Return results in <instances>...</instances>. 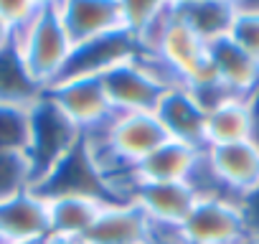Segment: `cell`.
<instances>
[{
  "label": "cell",
  "mask_w": 259,
  "mask_h": 244,
  "mask_svg": "<svg viewBox=\"0 0 259 244\" xmlns=\"http://www.w3.org/2000/svg\"><path fill=\"white\" fill-rule=\"evenodd\" d=\"M31 133L26 160L31 168V188L44 181L84 138V133L46 97V92L28 107Z\"/></svg>",
  "instance_id": "obj_1"
},
{
  "label": "cell",
  "mask_w": 259,
  "mask_h": 244,
  "mask_svg": "<svg viewBox=\"0 0 259 244\" xmlns=\"http://www.w3.org/2000/svg\"><path fill=\"white\" fill-rule=\"evenodd\" d=\"M13 46L21 54L31 76L44 89H49L54 82L61 79L69 56L74 51V44L59 18L56 3H44L36 21L13 36Z\"/></svg>",
  "instance_id": "obj_2"
},
{
  "label": "cell",
  "mask_w": 259,
  "mask_h": 244,
  "mask_svg": "<svg viewBox=\"0 0 259 244\" xmlns=\"http://www.w3.org/2000/svg\"><path fill=\"white\" fill-rule=\"evenodd\" d=\"M84 140L104 148L117 160L138 166L168 140L155 112H114L104 125L84 133Z\"/></svg>",
  "instance_id": "obj_3"
},
{
  "label": "cell",
  "mask_w": 259,
  "mask_h": 244,
  "mask_svg": "<svg viewBox=\"0 0 259 244\" xmlns=\"http://www.w3.org/2000/svg\"><path fill=\"white\" fill-rule=\"evenodd\" d=\"M181 236L183 244H244L251 239L241 204L231 198H198L181 224Z\"/></svg>",
  "instance_id": "obj_4"
},
{
  "label": "cell",
  "mask_w": 259,
  "mask_h": 244,
  "mask_svg": "<svg viewBox=\"0 0 259 244\" xmlns=\"http://www.w3.org/2000/svg\"><path fill=\"white\" fill-rule=\"evenodd\" d=\"M99 79L114 112H153L165 92L138 54L114 64Z\"/></svg>",
  "instance_id": "obj_5"
},
{
  "label": "cell",
  "mask_w": 259,
  "mask_h": 244,
  "mask_svg": "<svg viewBox=\"0 0 259 244\" xmlns=\"http://www.w3.org/2000/svg\"><path fill=\"white\" fill-rule=\"evenodd\" d=\"M46 97L74 122L81 133H89L114 114L99 76H66L46 89Z\"/></svg>",
  "instance_id": "obj_6"
},
{
  "label": "cell",
  "mask_w": 259,
  "mask_h": 244,
  "mask_svg": "<svg viewBox=\"0 0 259 244\" xmlns=\"http://www.w3.org/2000/svg\"><path fill=\"white\" fill-rule=\"evenodd\" d=\"M33 191L44 198L56 196H92L104 204H112V196L104 186V178L81 138V143L44 178L33 186Z\"/></svg>",
  "instance_id": "obj_7"
},
{
  "label": "cell",
  "mask_w": 259,
  "mask_h": 244,
  "mask_svg": "<svg viewBox=\"0 0 259 244\" xmlns=\"http://www.w3.org/2000/svg\"><path fill=\"white\" fill-rule=\"evenodd\" d=\"M206 160L226 193L239 204L259 186V145L254 140L206 148Z\"/></svg>",
  "instance_id": "obj_8"
},
{
  "label": "cell",
  "mask_w": 259,
  "mask_h": 244,
  "mask_svg": "<svg viewBox=\"0 0 259 244\" xmlns=\"http://www.w3.org/2000/svg\"><path fill=\"white\" fill-rule=\"evenodd\" d=\"M49 236V204L33 188L0 201V244H33Z\"/></svg>",
  "instance_id": "obj_9"
},
{
  "label": "cell",
  "mask_w": 259,
  "mask_h": 244,
  "mask_svg": "<svg viewBox=\"0 0 259 244\" xmlns=\"http://www.w3.org/2000/svg\"><path fill=\"white\" fill-rule=\"evenodd\" d=\"M153 112L170 140L206 150V112L183 84L165 89Z\"/></svg>",
  "instance_id": "obj_10"
},
{
  "label": "cell",
  "mask_w": 259,
  "mask_h": 244,
  "mask_svg": "<svg viewBox=\"0 0 259 244\" xmlns=\"http://www.w3.org/2000/svg\"><path fill=\"white\" fill-rule=\"evenodd\" d=\"M56 11L74 46L122 31L117 0H66L56 3Z\"/></svg>",
  "instance_id": "obj_11"
},
{
  "label": "cell",
  "mask_w": 259,
  "mask_h": 244,
  "mask_svg": "<svg viewBox=\"0 0 259 244\" xmlns=\"http://www.w3.org/2000/svg\"><path fill=\"white\" fill-rule=\"evenodd\" d=\"M84 244H150V219L135 201L104 204Z\"/></svg>",
  "instance_id": "obj_12"
},
{
  "label": "cell",
  "mask_w": 259,
  "mask_h": 244,
  "mask_svg": "<svg viewBox=\"0 0 259 244\" xmlns=\"http://www.w3.org/2000/svg\"><path fill=\"white\" fill-rule=\"evenodd\" d=\"M135 54H138V44L127 31L107 33V36L94 38L89 44L74 46L61 79H66V76H102L107 69H112L114 64L135 56Z\"/></svg>",
  "instance_id": "obj_13"
},
{
  "label": "cell",
  "mask_w": 259,
  "mask_h": 244,
  "mask_svg": "<svg viewBox=\"0 0 259 244\" xmlns=\"http://www.w3.org/2000/svg\"><path fill=\"white\" fill-rule=\"evenodd\" d=\"M133 201L143 209L150 224L158 226H181L191 209L196 206V191L183 183H140L133 193Z\"/></svg>",
  "instance_id": "obj_14"
},
{
  "label": "cell",
  "mask_w": 259,
  "mask_h": 244,
  "mask_svg": "<svg viewBox=\"0 0 259 244\" xmlns=\"http://www.w3.org/2000/svg\"><path fill=\"white\" fill-rule=\"evenodd\" d=\"M208 61L221 87L239 99H249L259 89V64L241 51L229 36L208 44Z\"/></svg>",
  "instance_id": "obj_15"
},
{
  "label": "cell",
  "mask_w": 259,
  "mask_h": 244,
  "mask_svg": "<svg viewBox=\"0 0 259 244\" xmlns=\"http://www.w3.org/2000/svg\"><path fill=\"white\" fill-rule=\"evenodd\" d=\"M201 153L203 150L168 138L163 145H158L150 155H145L135 166L138 181L140 183H183L191 178Z\"/></svg>",
  "instance_id": "obj_16"
},
{
  "label": "cell",
  "mask_w": 259,
  "mask_h": 244,
  "mask_svg": "<svg viewBox=\"0 0 259 244\" xmlns=\"http://www.w3.org/2000/svg\"><path fill=\"white\" fill-rule=\"evenodd\" d=\"M46 204H49V234L81 241L104 209V201L92 196H56L46 198Z\"/></svg>",
  "instance_id": "obj_17"
},
{
  "label": "cell",
  "mask_w": 259,
  "mask_h": 244,
  "mask_svg": "<svg viewBox=\"0 0 259 244\" xmlns=\"http://www.w3.org/2000/svg\"><path fill=\"white\" fill-rule=\"evenodd\" d=\"M158 59H163L181 76V82H186L208 61V46L176 16V8H173V21L163 36Z\"/></svg>",
  "instance_id": "obj_18"
},
{
  "label": "cell",
  "mask_w": 259,
  "mask_h": 244,
  "mask_svg": "<svg viewBox=\"0 0 259 244\" xmlns=\"http://www.w3.org/2000/svg\"><path fill=\"white\" fill-rule=\"evenodd\" d=\"M176 16L208 46L219 38H226L236 16V3H224V0H186V3H173Z\"/></svg>",
  "instance_id": "obj_19"
},
{
  "label": "cell",
  "mask_w": 259,
  "mask_h": 244,
  "mask_svg": "<svg viewBox=\"0 0 259 244\" xmlns=\"http://www.w3.org/2000/svg\"><path fill=\"white\" fill-rule=\"evenodd\" d=\"M251 107L249 99L229 97L206 112V148L251 140Z\"/></svg>",
  "instance_id": "obj_20"
},
{
  "label": "cell",
  "mask_w": 259,
  "mask_h": 244,
  "mask_svg": "<svg viewBox=\"0 0 259 244\" xmlns=\"http://www.w3.org/2000/svg\"><path fill=\"white\" fill-rule=\"evenodd\" d=\"M46 89L31 76L16 46L0 54V104L31 107Z\"/></svg>",
  "instance_id": "obj_21"
},
{
  "label": "cell",
  "mask_w": 259,
  "mask_h": 244,
  "mask_svg": "<svg viewBox=\"0 0 259 244\" xmlns=\"http://www.w3.org/2000/svg\"><path fill=\"white\" fill-rule=\"evenodd\" d=\"M28 133H31L28 107L0 104V150L26 155Z\"/></svg>",
  "instance_id": "obj_22"
},
{
  "label": "cell",
  "mask_w": 259,
  "mask_h": 244,
  "mask_svg": "<svg viewBox=\"0 0 259 244\" xmlns=\"http://www.w3.org/2000/svg\"><path fill=\"white\" fill-rule=\"evenodd\" d=\"M119 6V23L133 38H138L163 11L168 3L163 0H117Z\"/></svg>",
  "instance_id": "obj_23"
},
{
  "label": "cell",
  "mask_w": 259,
  "mask_h": 244,
  "mask_svg": "<svg viewBox=\"0 0 259 244\" xmlns=\"http://www.w3.org/2000/svg\"><path fill=\"white\" fill-rule=\"evenodd\" d=\"M229 38L259 64V6H239Z\"/></svg>",
  "instance_id": "obj_24"
},
{
  "label": "cell",
  "mask_w": 259,
  "mask_h": 244,
  "mask_svg": "<svg viewBox=\"0 0 259 244\" xmlns=\"http://www.w3.org/2000/svg\"><path fill=\"white\" fill-rule=\"evenodd\" d=\"M31 188V168L26 155L0 150V201Z\"/></svg>",
  "instance_id": "obj_25"
},
{
  "label": "cell",
  "mask_w": 259,
  "mask_h": 244,
  "mask_svg": "<svg viewBox=\"0 0 259 244\" xmlns=\"http://www.w3.org/2000/svg\"><path fill=\"white\" fill-rule=\"evenodd\" d=\"M41 8L44 3H36V0H0V21L16 36L36 21Z\"/></svg>",
  "instance_id": "obj_26"
},
{
  "label": "cell",
  "mask_w": 259,
  "mask_h": 244,
  "mask_svg": "<svg viewBox=\"0 0 259 244\" xmlns=\"http://www.w3.org/2000/svg\"><path fill=\"white\" fill-rule=\"evenodd\" d=\"M241 211H244V219L249 226V236L259 239V186L246 198H241Z\"/></svg>",
  "instance_id": "obj_27"
},
{
  "label": "cell",
  "mask_w": 259,
  "mask_h": 244,
  "mask_svg": "<svg viewBox=\"0 0 259 244\" xmlns=\"http://www.w3.org/2000/svg\"><path fill=\"white\" fill-rule=\"evenodd\" d=\"M249 107H251V122H254V130H251V140L259 145V89L249 97Z\"/></svg>",
  "instance_id": "obj_28"
},
{
  "label": "cell",
  "mask_w": 259,
  "mask_h": 244,
  "mask_svg": "<svg viewBox=\"0 0 259 244\" xmlns=\"http://www.w3.org/2000/svg\"><path fill=\"white\" fill-rule=\"evenodd\" d=\"M11 46H13V33L3 21H0V54H3L6 49H11Z\"/></svg>",
  "instance_id": "obj_29"
},
{
  "label": "cell",
  "mask_w": 259,
  "mask_h": 244,
  "mask_svg": "<svg viewBox=\"0 0 259 244\" xmlns=\"http://www.w3.org/2000/svg\"><path fill=\"white\" fill-rule=\"evenodd\" d=\"M41 244H84V241H81V239H66V236H51V234H49Z\"/></svg>",
  "instance_id": "obj_30"
},
{
  "label": "cell",
  "mask_w": 259,
  "mask_h": 244,
  "mask_svg": "<svg viewBox=\"0 0 259 244\" xmlns=\"http://www.w3.org/2000/svg\"><path fill=\"white\" fill-rule=\"evenodd\" d=\"M244 244H259V239H246Z\"/></svg>",
  "instance_id": "obj_31"
},
{
  "label": "cell",
  "mask_w": 259,
  "mask_h": 244,
  "mask_svg": "<svg viewBox=\"0 0 259 244\" xmlns=\"http://www.w3.org/2000/svg\"><path fill=\"white\" fill-rule=\"evenodd\" d=\"M33 244H41V241H33Z\"/></svg>",
  "instance_id": "obj_32"
}]
</instances>
